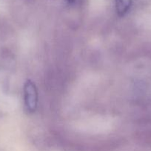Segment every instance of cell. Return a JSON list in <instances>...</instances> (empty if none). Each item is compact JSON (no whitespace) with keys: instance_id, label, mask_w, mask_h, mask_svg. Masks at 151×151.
I'll return each instance as SVG.
<instances>
[{"instance_id":"3","label":"cell","mask_w":151,"mask_h":151,"mask_svg":"<svg viewBox=\"0 0 151 151\" xmlns=\"http://www.w3.org/2000/svg\"><path fill=\"white\" fill-rule=\"evenodd\" d=\"M67 1H68V2L70 4H73L74 2H75L76 0H67Z\"/></svg>"},{"instance_id":"2","label":"cell","mask_w":151,"mask_h":151,"mask_svg":"<svg viewBox=\"0 0 151 151\" xmlns=\"http://www.w3.org/2000/svg\"><path fill=\"white\" fill-rule=\"evenodd\" d=\"M115 10L119 16H124L130 10L132 0H115Z\"/></svg>"},{"instance_id":"1","label":"cell","mask_w":151,"mask_h":151,"mask_svg":"<svg viewBox=\"0 0 151 151\" xmlns=\"http://www.w3.org/2000/svg\"><path fill=\"white\" fill-rule=\"evenodd\" d=\"M25 93V104L28 111L33 113L37 108L38 103V93L36 85L30 81L28 80L24 86Z\"/></svg>"}]
</instances>
